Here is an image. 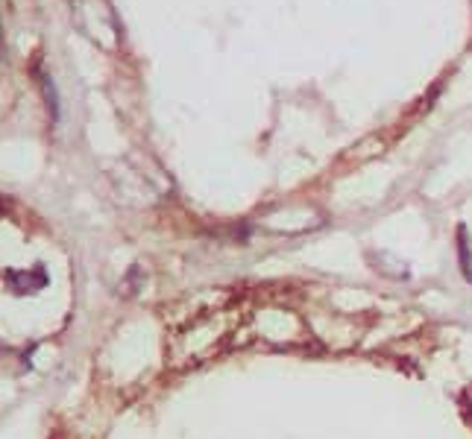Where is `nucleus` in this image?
<instances>
[{
	"label": "nucleus",
	"instance_id": "1",
	"mask_svg": "<svg viewBox=\"0 0 472 439\" xmlns=\"http://www.w3.org/2000/svg\"><path fill=\"white\" fill-rule=\"evenodd\" d=\"M229 325L223 317H211V320H200L194 322L185 337L179 340V348L185 351V360H203L215 351L229 334Z\"/></svg>",
	"mask_w": 472,
	"mask_h": 439
}]
</instances>
